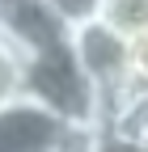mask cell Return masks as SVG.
Here are the masks:
<instances>
[{
  "label": "cell",
  "mask_w": 148,
  "mask_h": 152,
  "mask_svg": "<svg viewBox=\"0 0 148 152\" xmlns=\"http://www.w3.org/2000/svg\"><path fill=\"white\" fill-rule=\"evenodd\" d=\"M21 93L30 102H38L47 114H55L64 127H102V102H97L93 85L85 80L68 38L38 51L26 64Z\"/></svg>",
  "instance_id": "cell-1"
},
{
  "label": "cell",
  "mask_w": 148,
  "mask_h": 152,
  "mask_svg": "<svg viewBox=\"0 0 148 152\" xmlns=\"http://www.w3.org/2000/svg\"><path fill=\"white\" fill-rule=\"evenodd\" d=\"M68 47L76 55V64L85 72V80L93 85L97 102H102V123L114 110V102L127 89H136L131 76V42L123 34H114L106 21H85L76 30H68Z\"/></svg>",
  "instance_id": "cell-2"
},
{
  "label": "cell",
  "mask_w": 148,
  "mask_h": 152,
  "mask_svg": "<svg viewBox=\"0 0 148 152\" xmlns=\"http://www.w3.org/2000/svg\"><path fill=\"white\" fill-rule=\"evenodd\" d=\"M59 135L64 123L47 114L38 102H30L26 93L0 110V152H51Z\"/></svg>",
  "instance_id": "cell-3"
},
{
  "label": "cell",
  "mask_w": 148,
  "mask_h": 152,
  "mask_svg": "<svg viewBox=\"0 0 148 152\" xmlns=\"http://www.w3.org/2000/svg\"><path fill=\"white\" fill-rule=\"evenodd\" d=\"M0 38H4V42H13L26 59H34L38 51L64 42L68 30H64L59 17L47 9V0H26V4L0 9Z\"/></svg>",
  "instance_id": "cell-4"
},
{
  "label": "cell",
  "mask_w": 148,
  "mask_h": 152,
  "mask_svg": "<svg viewBox=\"0 0 148 152\" xmlns=\"http://www.w3.org/2000/svg\"><path fill=\"white\" fill-rule=\"evenodd\" d=\"M102 131H110V135H119V140H131V144H144V148H148V85L127 89L123 97L114 102V110L106 114Z\"/></svg>",
  "instance_id": "cell-5"
},
{
  "label": "cell",
  "mask_w": 148,
  "mask_h": 152,
  "mask_svg": "<svg viewBox=\"0 0 148 152\" xmlns=\"http://www.w3.org/2000/svg\"><path fill=\"white\" fill-rule=\"evenodd\" d=\"M97 21H106L114 34H123L131 42V38L148 34V0H106Z\"/></svg>",
  "instance_id": "cell-6"
},
{
  "label": "cell",
  "mask_w": 148,
  "mask_h": 152,
  "mask_svg": "<svg viewBox=\"0 0 148 152\" xmlns=\"http://www.w3.org/2000/svg\"><path fill=\"white\" fill-rule=\"evenodd\" d=\"M26 55L17 51L13 42L0 38V110H4L13 97H21V80H26Z\"/></svg>",
  "instance_id": "cell-7"
},
{
  "label": "cell",
  "mask_w": 148,
  "mask_h": 152,
  "mask_svg": "<svg viewBox=\"0 0 148 152\" xmlns=\"http://www.w3.org/2000/svg\"><path fill=\"white\" fill-rule=\"evenodd\" d=\"M106 0H47V9L64 21V30H76L85 21H97Z\"/></svg>",
  "instance_id": "cell-8"
},
{
  "label": "cell",
  "mask_w": 148,
  "mask_h": 152,
  "mask_svg": "<svg viewBox=\"0 0 148 152\" xmlns=\"http://www.w3.org/2000/svg\"><path fill=\"white\" fill-rule=\"evenodd\" d=\"M51 152H102V127H64Z\"/></svg>",
  "instance_id": "cell-9"
},
{
  "label": "cell",
  "mask_w": 148,
  "mask_h": 152,
  "mask_svg": "<svg viewBox=\"0 0 148 152\" xmlns=\"http://www.w3.org/2000/svg\"><path fill=\"white\" fill-rule=\"evenodd\" d=\"M131 76L136 85H148V34L131 38Z\"/></svg>",
  "instance_id": "cell-10"
},
{
  "label": "cell",
  "mask_w": 148,
  "mask_h": 152,
  "mask_svg": "<svg viewBox=\"0 0 148 152\" xmlns=\"http://www.w3.org/2000/svg\"><path fill=\"white\" fill-rule=\"evenodd\" d=\"M102 152H148L144 144H131V140H119L110 135V131H102Z\"/></svg>",
  "instance_id": "cell-11"
},
{
  "label": "cell",
  "mask_w": 148,
  "mask_h": 152,
  "mask_svg": "<svg viewBox=\"0 0 148 152\" xmlns=\"http://www.w3.org/2000/svg\"><path fill=\"white\" fill-rule=\"evenodd\" d=\"M13 4H26V0H0V9H13Z\"/></svg>",
  "instance_id": "cell-12"
}]
</instances>
